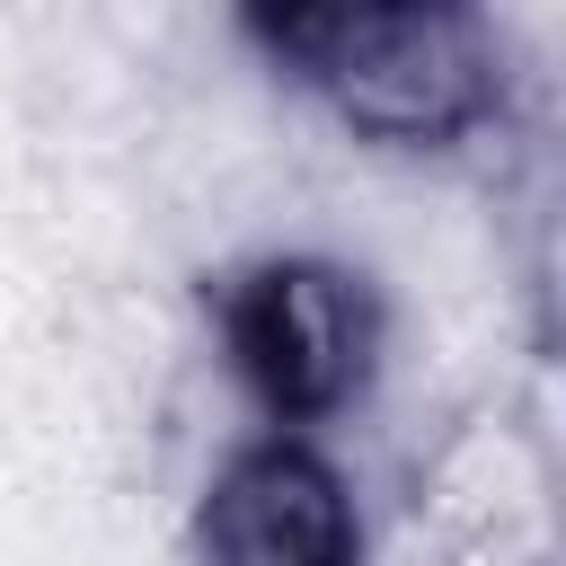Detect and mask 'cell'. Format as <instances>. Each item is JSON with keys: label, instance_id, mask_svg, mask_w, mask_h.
I'll return each instance as SVG.
<instances>
[{"label": "cell", "instance_id": "2", "mask_svg": "<svg viewBox=\"0 0 566 566\" xmlns=\"http://www.w3.org/2000/svg\"><path fill=\"white\" fill-rule=\"evenodd\" d=\"M212 345L239 398L256 407V433L327 442V424H345L380 380L389 310L363 265L318 248H274L212 283Z\"/></svg>", "mask_w": 566, "mask_h": 566}, {"label": "cell", "instance_id": "1", "mask_svg": "<svg viewBox=\"0 0 566 566\" xmlns=\"http://www.w3.org/2000/svg\"><path fill=\"white\" fill-rule=\"evenodd\" d=\"M239 35L310 88L354 142L442 159L486 142L513 115V53L504 27L469 0H310V9H248Z\"/></svg>", "mask_w": 566, "mask_h": 566}, {"label": "cell", "instance_id": "3", "mask_svg": "<svg viewBox=\"0 0 566 566\" xmlns=\"http://www.w3.org/2000/svg\"><path fill=\"white\" fill-rule=\"evenodd\" d=\"M186 566H363L345 460L310 433H239L186 513Z\"/></svg>", "mask_w": 566, "mask_h": 566}]
</instances>
